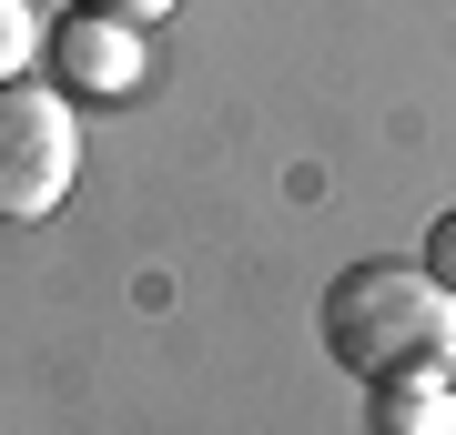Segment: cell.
<instances>
[{
    "label": "cell",
    "instance_id": "6da1fadb",
    "mask_svg": "<svg viewBox=\"0 0 456 435\" xmlns=\"http://www.w3.org/2000/svg\"><path fill=\"white\" fill-rule=\"evenodd\" d=\"M325 355L365 385H395V375H456V294L426 274V263H345L325 284Z\"/></svg>",
    "mask_w": 456,
    "mask_h": 435
},
{
    "label": "cell",
    "instance_id": "7a4b0ae2",
    "mask_svg": "<svg viewBox=\"0 0 456 435\" xmlns=\"http://www.w3.org/2000/svg\"><path fill=\"white\" fill-rule=\"evenodd\" d=\"M82 173V122L51 81H0V223H51Z\"/></svg>",
    "mask_w": 456,
    "mask_h": 435
},
{
    "label": "cell",
    "instance_id": "3957f363",
    "mask_svg": "<svg viewBox=\"0 0 456 435\" xmlns=\"http://www.w3.org/2000/svg\"><path fill=\"white\" fill-rule=\"evenodd\" d=\"M41 61L61 71V101H132V92H142V71H152V51H142V20L71 11L61 31H51Z\"/></svg>",
    "mask_w": 456,
    "mask_h": 435
},
{
    "label": "cell",
    "instance_id": "277c9868",
    "mask_svg": "<svg viewBox=\"0 0 456 435\" xmlns=\"http://www.w3.org/2000/svg\"><path fill=\"white\" fill-rule=\"evenodd\" d=\"M375 435H456V385L446 375H395V385H375Z\"/></svg>",
    "mask_w": 456,
    "mask_h": 435
},
{
    "label": "cell",
    "instance_id": "5b68a950",
    "mask_svg": "<svg viewBox=\"0 0 456 435\" xmlns=\"http://www.w3.org/2000/svg\"><path fill=\"white\" fill-rule=\"evenodd\" d=\"M41 51H51L41 11H31V0H0V81H31V71H41Z\"/></svg>",
    "mask_w": 456,
    "mask_h": 435
},
{
    "label": "cell",
    "instance_id": "8992f818",
    "mask_svg": "<svg viewBox=\"0 0 456 435\" xmlns=\"http://www.w3.org/2000/svg\"><path fill=\"white\" fill-rule=\"evenodd\" d=\"M426 274L456 294V213H436V233H426Z\"/></svg>",
    "mask_w": 456,
    "mask_h": 435
},
{
    "label": "cell",
    "instance_id": "52a82bcc",
    "mask_svg": "<svg viewBox=\"0 0 456 435\" xmlns=\"http://www.w3.org/2000/svg\"><path fill=\"white\" fill-rule=\"evenodd\" d=\"M71 11H112V20H163L173 0H71Z\"/></svg>",
    "mask_w": 456,
    "mask_h": 435
}]
</instances>
